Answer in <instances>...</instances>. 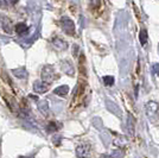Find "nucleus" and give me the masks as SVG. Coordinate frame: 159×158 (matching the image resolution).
Wrapping results in <instances>:
<instances>
[{"mask_svg": "<svg viewBox=\"0 0 159 158\" xmlns=\"http://www.w3.org/2000/svg\"><path fill=\"white\" fill-rule=\"evenodd\" d=\"M57 77H58V76L56 75V72H55L52 67L51 66L44 67V69H43V72H42V79H43V81H45V82H48V83H50V82L55 81Z\"/></svg>", "mask_w": 159, "mask_h": 158, "instance_id": "1", "label": "nucleus"}, {"mask_svg": "<svg viewBox=\"0 0 159 158\" xmlns=\"http://www.w3.org/2000/svg\"><path fill=\"white\" fill-rule=\"evenodd\" d=\"M61 26L63 27V30H64V32L66 35H70V36L75 35V24H74V21L71 19L63 17L61 19Z\"/></svg>", "mask_w": 159, "mask_h": 158, "instance_id": "2", "label": "nucleus"}, {"mask_svg": "<svg viewBox=\"0 0 159 158\" xmlns=\"http://www.w3.org/2000/svg\"><path fill=\"white\" fill-rule=\"evenodd\" d=\"M0 24H1V27H2V30L5 31L6 33H11L12 32V23H11V20L6 18L5 16H0Z\"/></svg>", "mask_w": 159, "mask_h": 158, "instance_id": "3", "label": "nucleus"}, {"mask_svg": "<svg viewBox=\"0 0 159 158\" xmlns=\"http://www.w3.org/2000/svg\"><path fill=\"white\" fill-rule=\"evenodd\" d=\"M33 89H34V92L36 93H39V94H43V93L48 92V89H49V83L48 82H34V85H33Z\"/></svg>", "mask_w": 159, "mask_h": 158, "instance_id": "4", "label": "nucleus"}, {"mask_svg": "<svg viewBox=\"0 0 159 158\" xmlns=\"http://www.w3.org/2000/svg\"><path fill=\"white\" fill-rule=\"evenodd\" d=\"M53 45L57 50H66L68 48V43H66L64 40H62L61 38H55L53 40Z\"/></svg>", "mask_w": 159, "mask_h": 158, "instance_id": "5", "label": "nucleus"}, {"mask_svg": "<svg viewBox=\"0 0 159 158\" xmlns=\"http://www.w3.org/2000/svg\"><path fill=\"white\" fill-rule=\"evenodd\" d=\"M69 92V88L68 86H60L55 89V94L58 95V96H66V94Z\"/></svg>", "mask_w": 159, "mask_h": 158, "instance_id": "6", "label": "nucleus"}, {"mask_svg": "<svg viewBox=\"0 0 159 158\" xmlns=\"http://www.w3.org/2000/svg\"><path fill=\"white\" fill-rule=\"evenodd\" d=\"M16 31H17L18 35H25L29 31V26L25 25V24H23V23H20V24L16 25Z\"/></svg>", "mask_w": 159, "mask_h": 158, "instance_id": "7", "label": "nucleus"}, {"mask_svg": "<svg viewBox=\"0 0 159 158\" xmlns=\"http://www.w3.org/2000/svg\"><path fill=\"white\" fill-rule=\"evenodd\" d=\"M62 68H63V70H64V72H66V74H69V75H74V68L71 67V64H70L68 61L62 64Z\"/></svg>", "mask_w": 159, "mask_h": 158, "instance_id": "8", "label": "nucleus"}, {"mask_svg": "<svg viewBox=\"0 0 159 158\" xmlns=\"http://www.w3.org/2000/svg\"><path fill=\"white\" fill-rule=\"evenodd\" d=\"M38 107H39L40 111H42V113H47L48 109H49V106H48L47 101H42Z\"/></svg>", "mask_w": 159, "mask_h": 158, "instance_id": "9", "label": "nucleus"}, {"mask_svg": "<svg viewBox=\"0 0 159 158\" xmlns=\"http://www.w3.org/2000/svg\"><path fill=\"white\" fill-rule=\"evenodd\" d=\"M140 42H141V44H146V42H147V32L145 30H143L140 32Z\"/></svg>", "mask_w": 159, "mask_h": 158, "instance_id": "10", "label": "nucleus"}, {"mask_svg": "<svg viewBox=\"0 0 159 158\" xmlns=\"http://www.w3.org/2000/svg\"><path fill=\"white\" fill-rule=\"evenodd\" d=\"M103 82H105L106 86H112L113 83H114V77H112V76H105L103 77Z\"/></svg>", "mask_w": 159, "mask_h": 158, "instance_id": "11", "label": "nucleus"}, {"mask_svg": "<svg viewBox=\"0 0 159 158\" xmlns=\"http://www.w3.org/2000/svg\"><path fill=\"white\" fill-rule=\"evenodd\" d=\"M48 132H55L57 131V125H56V123H50L47 127Z\"/></svg>", "mask_w": 159, "mask_h": 158, "instance_id": "12", "label": "nucleus"}, {"mask_svg": "<svg viewBox=\"0 0 159 158\" xmlns=\"http://www.w3.org/2000/svg\"><path fill=\"white\" fill-rule=\"evenodd\" d=\"M90 4L93 7H99L100 5V0H90Z\"/></svg>", "mask_w": 159, "mask_h": 158, "instance_id": "13", "label": "nucleus"}, {"mask_svg": "<svg viewBox=\"0 0 159 158\" xmlns=\"http://www.w3.org/2000/svg\"><path fill=\"white\" fill-rule=\"evenodd\" d=\"M156 72H158V75H159V64H157V66H154V68H153Z\"/></svg>", "mask_w": 159, "mask_h": 158, "instance_id": "14", "label": "nucleus"}]
</instances>
